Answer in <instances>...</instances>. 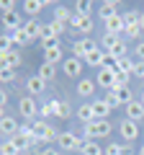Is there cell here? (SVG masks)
Returning a JSON list of instances; mask_svg holds the SVG:
<instances>
[{
    "mask_svg": "<svg viewBox=\"0 0 144 155\" xmlns=\"http://www.w3.org/2000/svg\"><path fill=\"white\" fill-rule=\"evenodd\" d=\"M111 134V122L108 119H95V122L85 124V137L95 140V137H108Z\"/></svg>",
    "mask_w": 144,
    "mask_h": 155,
    "instance_id": "obj_1",
    "label": "cell"
},
{
    "mask_svg": "<svg viewBox=\"0 0 144 155\" xmlns=\"http://www.w3.org/2000/svg\"><path fill=\"white\" fill-rule=\"evenodd\" d=\"M98 47H95V41L93 39H88V36H83V39H77L75 44H72V54L77 57V60H83V57H88L90 52H95Z\"/></svg>",
    "mask_w": 144,
    "mask_h": 155,
    "instance_id": "obj_2",
    "label": "cell"
},
{
    "mask_svg": "<svg viewBox=\"0 0 144 155\" xmlns=\"http://www.w3.org/2000/svg\"><path fill=\"white\" fill-rule=\"evenodd\" d=\"M33 137H36V142H49V140L59 137V134H57L54 129L49 127V124H44V122H33Z\"/></svg>",
    "mask_w": 144,
    "mask_h": 155,
    "instance_id": "obj_3",
    "label": "cell"
},
{
    "mask_svg": "<svg viewBox=\"0 0 144 155\" xmlns=\"http://www.w3.org/2000/svg\"><path fill=\"white\" fill-rule=\"evenodd\" d=\"M103 23H105V34H113V36H121V34L126 31V23H124V16H121V13L105 18Z\"/></svg>",
    "mask_w": 144,
    "mask_h": 155,
    "instance_id": "obj_4",
    "label": "cell"
},
{
    "mask_svg": "<svg viewBox=\"0 0 144 155\" xmlns=\"http://www.w3.org/2000/svg\"><path fill=\"white\" fill-rule=\"evenodd\" d=\"M18 111L23 114V119H33V116L39 114V106H36L33 96H23V98L18 101Z\"/></svg>",
    "mask_w": 144,
    "mask_h": 155,
    "instance_id": "obj_5",
    "label": "cell"
},
{
    "mask_svg": "<svg viewBox=\"0 0 144 155\" xmlns=\"http://www.w3.org/2000/svg\"><path fill=\"white\" fill-rule=\"evenodd\" d=\"M57 142H59V147H62V150H80L83 140H80L75 132H62L59 137H57Z\"/></svg>",
    "mask_w": 144,
    "mask_h": 155,
    "instance_id": "obj_6",
    "label": "cell"
},
{
    "mask_svg": "<svg viewBox=\"0 0 144 155\" xmlns=\"http://www.w3.org/2000/svg\"><path fill=\"white\" fill-rule=\"evenodd\" d=\"M95 85H100V88H113L116 85V72L108 70V67H100L98 75H95Z\"/></svg>",
    "mask_w": 144,
    "mask_h": 155,
    "instance_id": "obj_7",
    "label": "cell"
},
{
    "mask_svg": "<svg viewBox=\"0 0 144 155\" xmlns=\"http://www.w3.org/2000/svg\"><path fill=\"white\" fill-rule=\"evenodd\" d=\"M62 70H64L67 78H80V72H83V60H77V57H67V60L62 62Z\"/></svg>",
    "mask_w": 144,
    "mask_h": 155,
    "instance_id": "obj_8",
    "label": "cell"
},
{
    "mask_svg": "<svg viewBox=\"0 0 144 155\" xmlns=\"http://www.w3.org/2000/svg\"><path fill=\"white\" fill-rule=\"evenodd\" d=\"M70 23H72L75 28H80L83 34H90V31H93V18H90V16H83V13H72Z\"/></svg>",
    "mask_w": 144,
    "mask_h": 155,
    "instance_id": "obj_9",
    "label": "cell"
},
{
    "mask_svg": "<svg viewBox=\"0 0 144 155\" xmlns=\"http://www.w3.org/2000/svg\"><path fill=\"white\" fill-rule=\"evenodd\" d=\"M118 132H121L124 140H136L139 137V127H136V122H131V119H124V122L118 124Z\"/></svg>",
    "mask_w": 144,
    "mask_h": 155,
    "instance_id": "obj_10",
    "label": "cell"
},
{
    "mask_svg": "<svg viewBox=\"0 0 144 155\" xmlns=\"http://www.w3.org/2000/svg\"><path fill=\"white\" fill-rule=\"evenodd\" d=\"M44 88H46V80H44V78H39V75H33V78H28V80H26L28 96H41V93H44Z\"/></svg>",
    "mask_w": 144,
    "mask_h": 155,
    "instance_id": "obj_11",
    "label": "cell"
},
{
    "mask_svg": "<svg viewBox=\"0 0 144 155\" xmlns=\"http://www.w3.org/2000/svg\"><path fill=\"white\" fill-rule=\"evenodd\" d=\"M126 119H131V122L144 119V104H142V101H131V104H126Z\"/></svg>",
    "mask_w": 144,
    "mask_h": 155,
    "instance_id": "obj_12",
    "label": "cell"
},
{
    "mask_svg": "<svg viewBox=\"0 0 144 155\" xmlns=\"http://www.w3.org/2000/svg\"><path fill=\"white\" fill-rule=\"evenodd\" d=\"M105 57H108V52H103V49H95V52H90L88 57H85V65H90V67H103L105 65Z\"/></svg>",
    "mask_w": 144,
    "mask_h": 155,
    "instance_id": "obj_13",
    "label": "cell"
},
{
    "mask_svg": "<svg viewBox=\"0 0 144 155\" xmlns=\"http://www.w3.org/2000/svg\"><path fill=\"white\" fill-rule=\"evenodd\" d=\"M18 129H21V127H18L16 119H11V116H3V119H0V132H3V134H8V137H16Z\"/></svg>",
    "mask_w": 144,
    "mask_h": 155,
    "instance_id": "obj_14",
    "label": "cell"
},
{
    "mask_svg": "<svg viewBox=\"0 0 144 155\" xmlns=\"http://www.w3.org/2000/svg\"><path fill=\"white\" fill-rule=\"evenodd\" d=\"M3 18V28H8V31H18V28L23 26V21H21V16L18 13H8V16H0Z\"/></svg>",
    "mask_w": 144,
    "mask_h": 155,
    "instance_id": "obj_15",
    "label": "cell"
},
{
    "mask_svg": "<svg viewBox=\"0 0 144 155\" xmlns=\"http://www.w3.org/2000/svg\"><path fill=\"white\" fill-rule=\"evenodd\" d=\"M93 114H95V119H108V114H111V106L105 104V98H98V101H93Z\"/></svg>",
    "mask_w": 144,
    "mask_h": 155,
    "instance_id": "obj_16",
    "label": "cell"
},
{
    "mask_svg": "<svg viewBox=\"0 0 144 155\" xmlns=\"http://www.w3.org/2000/svg\"><path fill=\"white\" fill-rule=\"evenodd\" d=\"M41 28H44V26H41V23L36 21V18H31V21H26V23H23V31L28 34V39H31V41L41 36Z\"/></svg>",
    "mask_w": 144,
    "mask_h": 155,
    "instance_id": "obj_17",
    "label": "cell"
},
{
    "mask_svg": "<svg viewBox=\"0 0 144 155\" xmlns=\"http://www.w3.org/2000/svg\"><path fill=\"white\" fill-rule=\"evenodd\" d=\"M111 93H116V98L121 101L124 106L134 101V98H131V91H129V85H113V88H111Z\"/></svg>",
    "mask_w": 144,
    "mask_h": 155,
    "instance_id": "obj_18",
    "label": "cell"
},
{
    "mask_svg": "<svg viewBox=\"0 0 144 155\" xmlns=\"http://www.w3.org/2000/svg\"><path fill=\"white\" fill-rule=\"evenodd\" d=\"M77 119H80V122H83V124H90V122H95L93 106H90V104H83V106H80V109H77Z\"/></svg>",
    "mask_w": 144,
    "mask_h": 155,
    "instance_id": "obj_19",
    "label": "cell"
},
{
    "mask_svg": "<svg viewBox=\"0 0 144 155\" xmlns=\"http://www.w3.org/2000/svg\"><path fill=\"white\" fill-rule=\"evenodd\" d=\"M93 91H95V80H90V78H83V80L77 83V93L85 96V98H90Z\"/></svg>",
    "mask_w": 144,
    "mask_h": 155,
    "instance_id": "obj_20",
    "label": "cell"
},
{
    "mask_svg": "<svg viewBox=\"0 0 144 155\" xmlns=\"http://www.w3.org/2000/svg\"><path fill=\"white\" fill-rule=\"evenodd\" d=\"M80 153H83V155H105L103 150L98 147V142H95V140H85V142L80 145Z\"/></svg>",
    "mask_w": 144,
    "mask_h": 155,
    "instance_id": "obj_21",
    "label": "cell"
},
{
    "mask_svg": "<svg viewBox=\"0 0 144 155\" xmlns=\"http://www.w3.org/2000/svg\"><path fill=\"white\" fill-rule=\"evenodd\" d=\"M11 41H13V47H26V44H31V39H28V34L23 31V26L18 28V31L11 34Z\"/></svg>",
    "mask_w": 144,
    "mask_h": 155,
    "instance_id": "obj_22",
    "label": "cell"
},
{
    "mask_svg": "<svg viewBox=\"0 0 144 155\" xmlns=\"http://www.w3.org/2000/svg\"><path fill=\"white\" fill-rule=\"evenodd\" d=\"M44 62H49V65L64 62V54H62V49H59V47H54V49H46V52H44Z\"/></svg>",
    "mask_w": 144,
    "mask_h": 155,
    "instance_id": "obj_23",
    "label": "cell"
},
{
    "mask_svg": "<svg viewBox=\"0 0 144 155\" xmlns=\"http://www.w3.org/2000/svg\"><path fill=\"white\" fill-rule=\"evenodd\" d=\"M116 11H118V3H113V0H108V3H100V18H111V16H116Z\"/></svg>",
    "mask_w": 144,
    "mask_h": 155,
    "instance_id": "obj_24",
    "label": "cell"
},
{
    "mask_svg": "<svg viewBox=\"0 0 144 155\" xmlns=\"http://www.w3.org/2000/svg\"><path fill=\"white\" fill-rule=\"evenodd\" d=\"M23 11H26L28 16H36V13L44 11V3H41V0H26V3H23Z\"/></svg>",
    "mask_w": 144,
    "mask_h": 155,
    "instance_id": "obj_25",
    "label": "cell"
},
{
    "mask_svg": "<svg viewBox=\"0 0 144 155\" xmlns=\"http://www.w3.org/2000/svg\"><path fill=\"white\" fill-rule=\"evenodd\" d=\"M39 114L44 116V119H49V116H57V98H49L44 106L39 109Z\"/></svg>",
    "mask_w": 144,
    "mask_h": 155,
    "instance_id": "obj_26",
    "label": "cell"
},
{
    "mask_svg": "<svg viewBox=\"0 0 144 155\" xmlns=\"http://www.w3.org/2000/svg\"><path fill=\"white\" fill-rule=\"evenodd\" d=\"M108 54H111V57H116V60H124V57H126V44H124V39H118L116 44H113L111 49H108Z\"/></svg>",
    "mask_w": 144,
    "mask_h": 155,
    "instance_id": "obj_27",
    "label": "cell"
},
{
    "mask_svg": "<svg viewBox=\"0 0 144 155\" xmlns=\"http://www.w3.org/2000/svg\"><path fill=\"white\" fill-rule=\"evenodd\" d=\"M54 75H57V65H49V62H41V67H39V78H44V80H52Z\"/></svg>",
    "mask_w": 144,
    "mask_h": 155,
    "instance_id": "obj_28",
    "label": "cell"
},
{
    "mask_svg": "<svg viewBox=\"0 0 144 155\" xmlns=\"http://www.w3.org/2000/svg\"><path fill=\"white\" fill-rule=\"evenodd\" d=\"M124 16V23H126V26H139V16H142V13L139 11H126V13H121Z\"/></svg>",
    "mask_w": 144,
    "mask_h": 155,
    "instance_id": "obj_29",
    "label": "cell"
},
{
    "mask_svg": "<svg viewBox=\"0 0 144 155\" xmlns=\"http://www.w3.org/2000/svg\"><path fill=\"white\" fill-rule=\"evenodd\" d=\"M8 142H11V145H13V147H16V150H18V153H21V150H26V147H28V145H31V142H28V140H26V137H21V134H16V137H11V140H8Z\"/></svg>",
    "mask_w": 144,
    "mask_h": 155,
    "instance_id": "obj_30",
    "label": "cell"
},
{
    "mask_svg": "<svg viewBox=\"0 0 144 155\" xmlns=\"http://www.w3.org/2000/svg\"><path fill=\"white\" fill-rule=\"evenodd\" d=\"M54 18H57V21H62V23H70V18H72V13L70 11H67V8H54Z\"/></svg>",
    "mask_w": 144,
    "mask_h": 155,
    "instance_id": "obj_31",
    "label": "cell"
},
{
    "mask_svg": "<svg viewBox=\"0 0 144 155\" xmlns=\"http://www.w3.org/2000/svg\"><path fill=\"white\" fill-rule=\"evenodd\" d=\"M131 70H134V62L131 60H118V72H126V75H131Z\"/></svg>",
    "mask_w": 144,
    "mask_h": 155,
    "instance_id": "obj_32",
    "label": "cell"
},
{
    "mask_svg": "<svg viewBox=\"0 0 144 155\" xmlns=\"http://www.w3.org/2000/svg\"><path fill=\"white\" fill-rule=\"evenodd\" d=\"M0 11H3V16L16 13V3H13V0H0Z\"/></svg>",
    "mask_w": 144,
    "mask_h": 155,
    "instance_id": "obj_33",
    "label": "cell"
},
{
    "mask_svg": "<svg viewBox=\"0 0 144 155\" xmlns=\"http://www.w3.org/2000/svg\"><path fill=\"white\" fill-rule=\"evenodd\" d=\"M11 49H13L11 36H3V34H0V54H5V52H11Z\"/></svg>",
    "mask_w": 144,
    "mask_h": 155,
    "instance_id": "obj_34",
    "label": "cell"
},
{
    "mask_svg": "<svg viewBox=\"0 0 144 155\" xmlns=\"http://www.w3.org/2000/svg\"><path fill=\"white\" fill-rule=\"evenodd\" d=\"M118 39H121V36H113V34H105V36H103V52H108V49H111V47H113V44L118 41Z\"/></svg>",
    "mask_w": 144,
    "mask_h": 155,
    "instance_id": "obj_35",
    "label": "cell"
},
{
    "mask_svg": "<svg viewBox=\"0 0 144 155\" xmlns=\"http://www.w3.org/2000/svg\"><path fill=\"white\" fill-rule=\"evenodd\" d=\"M11 80H16V70H0V83H11Z\"/></svg>",
    "mask_w": 144,
    "mask_h": 155,
    "instance_id": "obj_36",
    "label": "cell"
},
{
    "mask_svg": "<svg viewBox=\"0 0 144 155\" xmlns=\"http://www.w3.org/2000/svg\"><path fill=\"white\" fill-rule=\"evenodd\" d=\"M41 47L46 49H54V47H59V36H52V39H41Z\"/></svg>",
    "mask_w": 144,
    "mask_h": 155,
    "instance_id": "obj_37",
    "label": "cell"
},
{
    "mask_svg": "<svg viewBox=\"0 0 144 155\" xmlns=\"http://www.w3.org/2000/svg\"><path fill=\"white\" fill-rule=\"evenodd\" d=\"M57 116H59V119H67V116H70V106L62 104V101H57Z\"/></svg>",
    "mask_w": 144,
    "mask_h": 155,
    "instance_id": "obj_38",
    "label": "cell"
},
{
    "mask_svg": "<svg viewBox=\"0 0 144 155\" xmlns=\"http://www.w3.org/2000/svg\"><path fill=\"white\" fill-rule=\"evenodd\" d=\"M124 34H126V36L129 39H136V36H142V26H126V31H124Z\"/></svg>",
    "mask_w": 144,
    "mask_h": 155,
    "instance_id": "obj_39",
    "label": "cell"
},
{
    "mask_svg": "<svg viewBox=\"0 0 144 155\" xmlns=\"http://www.w3.org/2000/svg\"><path fill=\"white\" fill-rule=\"evenodd\" d=\"M126 153V147H121V145H108L105 147V155H124Z\"/></svg>",
    "mask_w": 144,
    "mask_h": 155,
    "instance_id": "obj_40",
    "label": "cell"
},
{
    "mask_svg": "<svg viewBox=\"0 0 144 155\" xmlns=\"http://www.w3.org/2000/svg\"><path fill=\"white\" fill-rule=\"evenodd\" d=\"M75 8H77V13L88 16V11H90V3H88V0H77V3H75Z\"/></svg>",
    "mask_w": 144,
    "mask_h": 155,
    "instance_id": "obj_41",
    "label": "cell"
},
{
    "mask_svg": "<svg viewBox=\"0 0 144 155\" xmlns=\"http://www.w3.org/2000/svg\"><path fill=\"white\" fill-rule=\"evenodd\" d=\"M52 36H57L54 28H52V23H44V28H41V39H52Z\"/></svg>",
    "mask_w": 144,
    "mask_h": 155,
    "instance_id": "obj_42",
    "label": "cell"
},
{
    "mask_svg": "<svg viewBox=\"0 0 144 155\" xmlns=\"http://www.w3.org/2000/svg\"><path fill=\"white\" fill-rule=\"evenodd\" d=\"M52 28H54V34H57V36H62V34H64V23H62V21H57V18L52 21Z\"/></svg>",
    "mask_w": 144,
    "mask_h": 155,
    "instance_id": "obj_43",
    "label": "cell"
},
{
    "mask_svg": "<svg viewBox=\"0 0 144 155\" xmlns=\"http://www.w3.org/2000/svg\"><path fill=\"white\" fill-rule=\"evenodd\" d=\"M105 104L111 106V109H116V106H121V101L116 98V93H108V98H105Z\"/></svg>",
    "mask_w": 144,
    "mask_h": 155,
    "instance_id": "obj_44",
    "label": "cell"
},
{
    "mask_svg": "<svg viewBox=\"0 0 144 155\" xmlns=\"http://www.w3.org/2000/svg\"><path fill=\"white\" fill-rule=\"evenodd\" d=\"M131 72L142 78V75H144V62H134V70H131Z\"/></svg>",
    "mask_w": 144,
    "mask_h": 155,
    "instance_id": "obj_45",
    "label": "cell"
},
{
    "mask_svg": "<svg viewBox=\"0 0 144 155\" xmlns=\"http://www.w3.org/2000/svg\"><path fill=\"white\" fill-rule=\"evenodd\" d=\"M134 52H136L139 62H144V41H139V44H136V49H134Z\"/></svg>",
    "mask_w": 144,
    "mask_h": 155,
    "instance_id": "obj_46",
    "label": "cell"
},
{
    "mask_svg": "<svg viewBox=\"0 0 144 155\" xmlns=\"http://www.w3.org/2000/svg\"><path fill=\"white\" fill-rule=\"evenodd\" d=\"M5 104H8V93H5V91H0V109H3Z\"/></svg>",
    "mask_w": 144,
    "mask_h": 155,
    "instance_id": "obj_47",
    "label": "cell"
},
{
    "mask_svg": "<svg viewBox=\"0 0 144 155\" xmlns=\"http://www.w3.org/2000/svg\"><path fill=\"white\" fill-rule=\"evenodd\" d=\"M41 155H59V150H52V147H46V150H44Z\"/></svg>",
    "mask_w": 144,
    "mask_h": 155,
    "instance_id": "obj_48",
    "label": "cell"
},
{
    "mask_svg": "<svg viewBox=\"0 0 144 155\" xmlns=\"http://www.w3.org/2000/svg\"><path fill=\"white\" fill-rule=\"evenodd\" d=\"M139 26H142V31H144V13L139 16Z\"/></svg>",
    "mask_w": 144,
    "mask_h": 155,
    "instance_id": "obj_49",
    "label": "cell"
},
{
    "mask_svg": "<svg viewBox=\"0 0 144 155\" xmlns=\"http://www.w3.org/2000/svg\"><path fill=\"white\" fill-rule=\"evenodd\" d=\"M139 101H142V104H144V93H142V98H139Z\"/></svg>",
    "mask_w": 144,
    "mask_h": 155,
    "instance_id": "obj_50",
    "label": "cell"
},
{
    "mask_svg": "<svg viewBox=\"0 0 144 155\" xmlns=\"http://www.w3.org/2000/svg\"><path fill=\"white\" fill-rule=\"evenodd\" d=\"M0 119H3V109H0Z\"/></svg>",
    "mask_w": 144,
    "mask_h": 155,
    "instance_id": "obj_51",
    "label": "cell"
},
{
    "mask_svg": "<svg viewBox=\"0 0 144 155\" xmlns=\"http://www.w3.org/2000/svg\"><path fill=\"white\" fill-rule=\"evenodd\" d=\"M124 155H131V153H129V150H126V153H124Z\"/></svg>",
    "mask_w": 144,
    "mask_h": 155,
    "instance_id": "obj_52",
    "label": "cell"
},
{
    "mask_svg": "<svg viewBox=\"0 0 144 155\" xmlns=\"http://www.w3.org/2000/svg\"><path fill=\"white\" fill-rule=\"evenodd\" d=\"M139 155H144V147H142V153H139Z\"/></svg>",
    "mask_w": 144,
    "mask_h": 155,
    "instance_id": "obj_53",
    "label": "cell"
},
{
    "mask_svg": "<svg viewBox=\"0 0 144 155\" xmlns=\"http://www.w3.org/2000/svg\"><path fill=\"white\" fill-rule=\"evenodd\" d=\"M142 78H144V75H142Z\"/></svg>",
    "mask_w": 144,
    "mask_h": 155,
    "instance_id": "obj_54",
    "label": "cell"
}]
</instances>
